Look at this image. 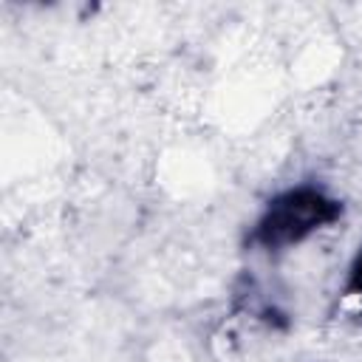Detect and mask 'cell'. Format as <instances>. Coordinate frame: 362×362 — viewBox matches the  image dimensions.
Returning a JSON list of instances; mask_svg holds the SVG:
<instances>
[{
  "label": "cell",
  "instance_id": "6da1fadb",
  "mask_svg": "<svg viewBox=\"0 0 362 362\" xmlns=\"http://www.w3.org/2000/svg\"><path fill=\"white\" fill-rule=\"evenodd\" d=\"M339 212V204L320 187H291L269 201L255 223L252 240L266 252H283L334 223Z\"/></svg>",
  "mask_w": 362,
  "mask_h": 362
},
{
  "label": "cell",
  "instance_id": "7a4b0ae2",
  "mask_svg": "<svg viewBox=\"0 0 362 362\" xmlns=\"http://www.w3.org/2000/svg\"><path fill=\"white\" fill-rule=\"evenodd\" d=\"M345 297L348 303H354L356 311H362V249L356 255V260L348 269V283H345Z\"/></svg>",
  "mask_w": 362,
  "mask_h": 362
}]
</instances>
